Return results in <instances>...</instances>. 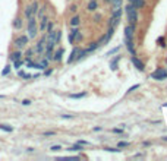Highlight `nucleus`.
<instances>
[{
  "label": "nucleus",
  "instance_id": "obj_1",
  "mask_svg": "<svg viewBox=\"0 0 167 161\" xmlns=\"http://www.w3.org/2000/svg\"><path fill=\"white\" fill-rule=\"evenodd\" d=\"M38 34V27H37V16H32L28 19L27 23V35L30 37V40H34Z\"/></svg>",
  "mask_w": 167,
  "mask_h": 161
},
{
  "label": "nucleus",
  "instance_id": "obj_2",
  "mask_svg": "<svg viewBox=\"0 0 167 161\" xmlns=\"http://www.w3.org/2000/svg\"><path fill=\"white\" fill-rule=\"evenodd\" d=\"M28 43H30V37L27 34H22V35H19V37H16V38H15L13 45H15V48H18V50H22V48L27 47Z\"/></svg>",
  "mask_w": 167,
  "mask_h": 161
},
{
  "label": "nucleus",
  "instance_id": "obj_3",
  "mask_svg": "<svg viewBox=\"0 0 167 161\" xmlns=\"http://www.w3.org/2000/svg\"><path fill=\"white\" fill-rule=\"evenodd\" d=\"M120 21H122V9L111 12V16H110V21H109V27L110 28H116Z\"/></svg>",
  "mask_w": 167,
  "mask_h": 161
},
{
  "label": "nucleus",
  "instance_id": "obj_4",
  "mask_svg": "<svg viewBox=\"0 0 167 161\" xmlns=\"http://www.w3.org/2000/svg\"><path fill=\"white\" fill-rule=\"evenodd\" d=\"M126 13H127V21H129V23H132V25H135V22L138 19V13H136V7L133 5H127L126 6Z\"/></svg>",
  "mask_w": 167,
  "mask_h": 161
},
{
  "label": "nucleus",
  "instance_id": "obj_5",
  "mask_svg": "<svg viewBox=\"0 0 167 161\" xmlns=\"http://www.w3.org/2000/svg\"><path fill=\"white\" fill-rule=\"evenodd\" d=\"M44 50H46V35H44L43 38L35 44V47H34V51H35L37 54H44Z\"/></svg>",
  "mask_w": 167,
  "mask_h": 161
},
{
  "label": "nucleus",
  "instance_id": "obj_6",
  "mask_svg": "<svg viewBox=\"0 0 167 161\" xmlns=\"http://www.w3.org/2000/svg\"><path fill=\"white\" fill-rule=\"evenodd\" d=\"M151 78H152V79H157V81H163V79L167 78V72L163 70V69H157L156 72L151 73Z\"/></svg>",
  "mask_w": 167,
  "mask_h": 161
},
{
  "label": "nucleus",
  "instance_id": "obj_7",
  "mask_svg": "<svg viewBox=\"0 0 167 161\" xmlns=\"http://www.w3.org/2000/svg\"><path fill=\"white\" fill-rule=\"evenodd\" d=\"M133 32H135V25H127L125 28V40H131L133 41Z\"/></svg>",
  "mask_w": 167,
  "mask_h": 161
},
{
  "label": "nucleus",
  "instance_id": "obj_8",
  "mask_svg": "<svg viewBox=\"0 0 167 161\" xmlns=\"http://www.w3.org/2000/svg\"><path fill=\"white\" fill-rule=\"evenodd\" d=\"M48 16H43V18H40V27H38V31L40 32H46V28H47V23H48Z\"/></svg>",
  "mask_w": 167,
  "mask_h": 161
},
{
  "label": "nucleus",
  "instance_id": "obj_9",
  "mask_svg": "<svg viewBox=\"0 0 167 161\" xmlns=\"http://www.w3.org/2000/svg\"><path fill=\"white\" fill-rule=\"evenodd\" d=\"M22 56H23L22 50H18V48H16V51L10 53V56H9V60L12 61V63H13L15 60H21V59H22Z\"/></svg>",
  "mask_w": 167,
  "mask_h": 161
},
{
  "label": "nucleus",
  "instance_id": "obj_10",
  "mask_svg": "<svg viewBox=\"0 0 167 161\" xmlns=\"http://www.w3.org/2000/svg\"><path fill=\"white\" fill-rule=\"evenodd\" d=\"M79 51H81V48H79V47H75L73 50H72V53H70V56H69V59H68V63H73V61L78 59Z\"/></svg>",
  "mask_w": 167,
  "mask_h": 161
},
{
  "label": "nucleus",
  "instance_id": "obj_11",
  "mask_svg": "<svg viewBox=\"0 0 167 161\" xmlns=\"http://www.w3.org/2000/svg\"><path fill=\"white\" fill-rule=\"evenodd\" d=\"M12 25H13V28H15L16 31H21L22 27H23V21H22V18H21V16H16V18L13 19V22H12Z\"/></svg>",
  "mask_w": 167,
  "mask_h": 161
},
{
  "label": "nucleus",
  "instance_id": "obj_12",
  "mask_svg": "<svg viewBox=\"0 0 167 161\" xmlns=\"http://www.w3.org/2000/svg\"><path fill=\"white\" fill-rule=\"evenodd\" d=\"M32 16H35V13H34V10H32V6L30 5V6L25 7V10H23V18L28 21V19L32 18Z\"/></svg>",
  "mask_w": 167,
  "mask_h": 161
},
{
  "label": "nucleus",
  "instance_id": "obj_13",
  "mask_svg": "<svg viewBox=\"0 0 167 161\" xmlns=\"http://www.w3.org/2000/svg\"><path fill=\"white\" fill-rule=\"evenodd\" d=\"M132 63H133V66L138 69V70H144V63L141 61L136 56H132Z\"/></svg>",
  "mask_w": 167,
  "mask_h": 161
},
{
  "label": "nucleus",
  "instance_id": "obj_14",
  "mask_svg": "<svg viewBox=\"0 0 167 161\" xmlns=\"http://www.w3.org/2000/svg\"><path fill=\"white\" fill-rule=\"evenodd\" d=\"M110 5H111V12H114V10H119V9H122V0H110Z\"/></svg>",
  "mask_w": 167,
  "mask_h": 161
},
{
  "label": "nucleus",
  "instance_id": "obj_15",
  "mask_svg": "<svg viewBox=\"0 0 167 161\" xmlns=\"http://www.w3.org/2000/svg\"><path fill=\"white\" fill-rule=\"evenodd\" d=\"M63 54H65V50H63V48H59V50L53 54V60L54 61H60L62 57H63Z\"/></svg>",
  "mask_w": 167,
  "mask_h": 161
},
{
  "label": "nucleus",
  "instance_id": "obj_16",
  "mask_svg": "<svg viewBox=\"0 0 167 161\" xmlns=\"http://www.w3.org/2000/svg\"><path fill=\"white\" fill-rule=\"evenodd\" d=\"M129 3H131V5H133L136 9H141V7H144L145 0H129Z\"/></svg>",
  "mask_w": 167,
  "mask_h": 161
},
{
  "label": "nucleus",
  "instance_id": "obj_17",
  "mask_svg": "<svg viewBox=\"0 0 167 161\" xmlns=\"http://www.w3.org/2000/svg\"><path fill=\"white\" fill-rule=\"evenodd\" d=\"M79 22H81V18H79L78 15H75V16H72V18H70L69 25H70V27H78V25H79Z\"/></svg>",
  "mask_w": 167,
  "mask_h": 161
},
{
  "label": "nucleus",
  "instance_id": "obj_18",
  "mask_svg": "<svg viewBox=\"0 0 167 161\" xmlns=\"http://www.w3.org/2000/svg\"><path fill=\"white\" fill-rule=\"evenodd\" d=\"M120 57H122V56H116V57H114V59L110 61V69H111V70H116V69H117V63H119Z\"/></svg>",
  "mask_w": 167,
  "mask_h": 161
},
{
  "label": "nucleus",
  "instance_id": "obj_19",
  "mask_svg": "<svg viewBox=\"0 0 167 161\" xmlns=\"http://www.w3.org/2000/svg\"><path fill=\"white\" fill-rule=\"evenodd\" d=\"M34 53H35V51H34V48H28V50L23 53V56H25V61L32 60V54H34Z\"/></svg>",
  "mask_w": 167,
  "mask_h": 161
},
{
  "label": "nucleus",
  "instance_id": "obj_20",
  "mask_svg": "<svg viewBox=\"0 0 167 161\" xmlns=\"http://www.w3.org/2000/svg\"><path fill=\"white\" fill-rule=\"evenodd\" d=\"M46 10H47V6L46 5H43V6H40L38 7V12H37V18L40 19V18H43L44 15H46Z\"/></svg>",
  "mask_w": 167,
  "mask_h": 161
},
{
  "label": "nucleus",
  "instance_id": "obj_21",
  "mask_svg": "<svg viewBox=\"0 0 167 161\" xmlns=\"http://www.w3.org/2000/svg\"><path fill=\"white\" fill-rule=\"evenodd\" d=\"M0 130L10 133V132H13V128H12L10 125H5V123H0Z\"/></svg>",
  "mask_w": 167,
  "mask_h": 161
},
{
  "label": "nucleus",
  "instance_id": "obj_22",
  "mask_svg": "<svg viewBox=\"0 0 167 161\" xmlns=\"http://www.w3.org/2000/svg\"><path fill=\"white\" fill-rule=\"evenodd\" d=\"M97 9H98V3L95 2V0H91V2H89V5H88V10L94 12V10H97Z\"/></svg>",
  "mask_w": 167,
  "mask_h": 161
},
{
  "label": "nucleus",
  "instance_id": "obj_23",
  "mask_svg": "<svg viewBox=\"0 0 167 161\" xmlns=\"http://www.w3.org/2000/svg\"><path fill=\"white\" fill-rule=\"evenodd\" d=\"M48 59H43L40 63H38V66H40V70H43V69H46V67H48Z\"/></svg>",
  "mask_w": 167,
  "mask_h": 161
},
{
  "label": "nucleus",
  "instance_id": "obj_24",
  "mask_svg": "<svg viewBox=\"0 0 167 161\" xmlns=\"http://www.w3.org/2000/svg\"><path fill=\"white\" fill-rule=\"evenodd\" d=\"M23 65H25V61H23L22 59H21V60H15V61H13V67H15L16 70H18V69H21Z\"/></svg>",
  "mask_w": 167,
  "mask_h": 161
},
{
  "label": "nucleus",
  "instance_id": "obj_25",
  "mask_svg": "<svg viewBox=\"0 0 167 161\" xmlns=\"http://www.w3.org/2000/svg\"><path fill=\"white\" fill-rule=\"evenodd\" d=\"M68 151H70V152H75V151H82V146H81V144H78V145H73V146L68 148Z\"/></svg>",
  "mask_w": 167,
  "mask_h": 161
},
{
  "label": "nucleus",
  "instance_id": "obj_26",
  "mask_svg": "<svg viewBox=\"0 0 167 161\" xmlns=\"http://www.w3.org/2000/svg\"><path fill=\"white\" fill-rule=\"evenodd\" d=\"M87 95V92H79V94H70L69 98H75V100H78V98H84Z\"/></svg>",
  "mask_w": 167,
  "mask_h": 161
},
{
  "label": "nucleus",
  "instance_id": "obj_27",
  "mask_svg": "<svg viewBox=\"0 0 167 161\" xmlns=\"http://www.w3.org/2000/svg\"><path fill=\"white\" fill-rule=\"evenodd\" d=\"M53 29H54V23L51 22V21H48V23H47V28H46V34H47V32H51Z\"/></svg>",
  "mask_w": 167,
  "mask_h": 161
},
{
  "label": "nucleus",
  "instance_id": "obj_28",
  "mask_svg": "<svg viewBox=\"0 0 167 161\" xmlns=\"http://www.w3.org/2000/svg\"><path fill=\"white\" fill-rule=\"evenodd\" d=\"M97 47H100V45H98V43H93V44L89 45L88 48H85V50H87V53H89V51H94Z\"/></svg>",
  "mask_w": 167,
  "mask_h": 161
},
{
  "label": "nucleus",
  "instance_id": "obj_29",
  "mask_svg": "<svg viewBox=\"0 0 167 161\" xmlns=\"http://www.w3.org/2000/svg\"><path fill=\"white\" fill-rule=\"evenodd\" d=\"M9 73H10V65H7L5 69H3V72H2V75L3 76H6V75H9Z\"/></svg>",
  "mask_w": 167,
  "mask_h": 161
},
{
  "label": "nucleus",
  "instance_id": "obj_30",
  "mask_svg": "<svg viewBox=\"0 0 167 161\" xmlns=\"http://www.w3.org/2000/svg\"><path fill=\"white\" fill-rule=\"evenodd\" d=\"M60 38H62V31H56V40H57V43H60Z\"/></svg>",
  "mask_w": 167,
  "mask_h": 161
},
{
  "label": "nucleus",
  "instance_id": "obj_31",
  "mask_svg": "<svg viewBox=\"0 0 167 161\" xmlns=\"http://www.w3.org/2000/svg\"><path fill=\"white\" fill-rule=\"evenodd\" d=\"M50 150H51V151H59V150H62V146H60V145H53Z\"/></svg>",
  "mask_w": 167,
  "mask_h": 161
},
{
  "label": "nucleus",
  "instance_id": "obj_32",
  "mask_svg": "<svg viewBox=\"0 0 167 161\" xmlns=\"http://www.w3.org/2000/svg\"><path fill=\"white\" fill-rule=\"evenodd\" d=\"M69 10L72 12V13H76V10H78V7H76V5H72V6L69 7Z\"/></svg>",
  "mask_w": 167,
  "mask_h": 161
},
{
  "label": "nucleus",
  "instance_id": "obj_33",
  "mask_svg": "<svg viewBox=\"0 0 167 161\" xmlns=\"http://www.w3.org/2000/svg\"><path fill=\"white\" fill-rule=\"evenodd\" d=\"M31 100H22V106H31Z\"/></svg>",
  "mask_w": 167,
  "mask_h": 161
},
{
  "label": "nucleus",
  "instance_id": "obj_34",
  "mask_svg": "<svg viewBox=\"0 0 167 161\" xmlns=\"http://www.w3.org/2000/svg\"><path fill=\"white\" fill-rule=\"evenodd\" d=\"M127 145H129V144H127V142H119V148H125V146H127Z\"/></svg>",
  "mask_w": 167,
  "mask_h": 161
},
{
  "label": "nucleus",
  "instance_id": "obj_35",
  "mask_svg": "<svg viewBox=\"0 0 167 161\" xmlns=\"http://www.w3.org/2000/svg\"><path fill=\"white\" fill-rule=\"evenodd\" d=\"M54 135V132L51 130V132H44V136H53Z\"/></svg>",
  "mask_w": 167,
  "mask_h": 161
},
{
  "label": "nucleus",
  "instance_id": "obj_36",
  "mask_svg": "<svg viewBox=\"0 0 167 161\" xmlns=\"http://www.w3.org/2000/svg\"><path fill=\"white\" fill-rule=\"evenodd\" d=\"M136 88H139V85H135V86H132V88H129V91H127V92H132V91L136 90Z\"/></svg>",
  "mask_w": 167,
  "mask_h": 161
},
{
  "label": "nucleus",
  "instance_id": "obj_37",
  "mask_svg": "<svg viewBox=\"0 0 167 161\" xmlns=\"http://www.w3.org/2000/svg\"><path fill=\"white\" fill-rule=\"evenodd\" d=\"M62 117H63V119H72L73 116H70V114H63Z\"/></svg>",
  "mask_w": 167,
  "mask_h": 161
},
{
  "label": "nucleus",
  "instance_id": "obj_38",
  "mask_svg": "<svg viewBox=\"0 0 167 161\" xmlns=\"http://www.w3.org/2000/svg\"><path fill=\"white\" fill-rule=\"evenodd\" d=\"M78 144H81V145H88V142H85V141H78Z\"/></svg>",
  "mask_w": 167,
  "mask_h": 161
},
{
  "label": "nucleus",
  "instance_id": "obj_39",
  "mask_svg": "<svg viewBox=\"0 0 167 161\" xmlns=\"http://www.w3.org/2000/svg\"><path fill=\"white\" fill-rule=\"evenodd\" d=\"M3 98H5V95H0V100H3Z\"/></svg>",
  "mask_w": 167,
  "mask_h": 161
}]
</instances>
